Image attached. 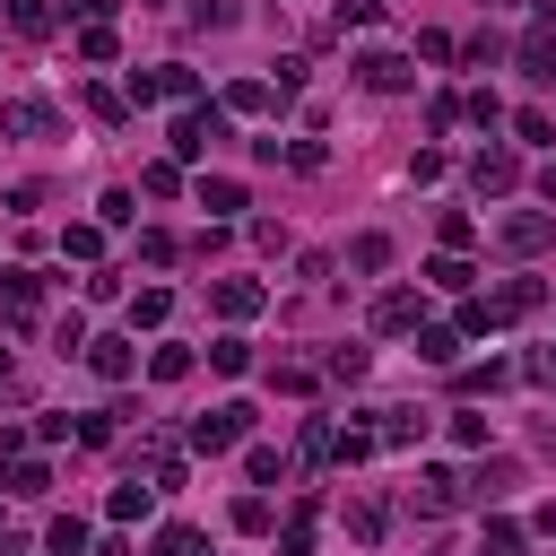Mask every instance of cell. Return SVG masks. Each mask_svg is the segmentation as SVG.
I'll return each instance as SVG.
<instances>
[{"instance_id":"cell-1","label":"cell","mask_w":556,"mask_h":556,"mask_svg":"<svg viewBox=\"0 0 556 556\" xmlns=\"http://www.w3.org/2000/svg\"><path fill=\"white\" fill-rule=\"evenodd\" d=\"M243 434H252V408H243V400H226V408H208V417L191 426V452H235Z\"/></svg>"},{"instance_id":"cell-2","label":"cell","mask_w":556,"mask_h":556,"mask_svg":"<svg viewBox=\"0 0 556 556\" xmlns=\"http://www.w3.org/2000/svg\"><path fill=\"white\" fill-rule=\"evenodd\" d=\"M52 130H61V113L43 96H9L0 104V139H52Z\"/></svg>"},{"instance_id":"cell-3","label":"cell","mask_w":556,"mask_h":556,"mask_svg":"<svg viewBox=\"0 0 556 556\" xmlns=\"http://www.w3.org/2000/svg\"><path fill=\"white\" fill-rule=\"evenodd\" d=\"M217 139H226V104H217V113H200V104H191V113L174 122V139H165V148H174V156H208Z\"/></svg>"},{"instance_id":"cell-4","label":"cell","mask_w":556,"mask_h":556,"mask_svg":"<svg viewBox=\"0 0 556 556\" xmlns=\"http://www.w3.org/2000/svg\"><path fill=\"white\" fill-rule=\"evenodd\" d=\"M495 235H504V252H521V261H530V252H547V243H556V217H547V208H513Z\"/></svg>"},{"instance_id":"cell-5","label":"cell","mask_w":556,"mask_h":556,"mask_svg":"<svg viewBox=\"0 0 556 556\" xmlns=\"http://www.w3.org/2000/svg\"><path fill=\"white\" fill-rule=\"evenodd\" d=\"M417 321H426V295H417V287H382V295H374V330H382V339H391V330H417Z\"/></svg>"},{"instance_id":"cell-6","label":"cell","mask_w":556,"mask_h":556,"mask_svg":"<svg viewBox=\"0 0 556 556\" xmlns=\"http://www.w3.org/2000/svg\"><path fill=\"white\" fill-rule=\"evenodd\" d=\"M35 304H43V278H35V269H0V313H9L17 330L35 321Z\"/></svg>"},{"instance_id":"cell-7","label":"cell","mask_w":556,"mask_h":556,"mask_svg":"<svg viewBox=\"0 0 556 556\" xmlns=\"http://www.w3.org/2000/svg\"><path fill=\"white\" fill-rule=\"evenodd\" d=\"M208 295H217V313H226V321H252V313L269 304V287H252V278H217Z\"/></svg>"},{"instance_id":"cell-8","label":"cell","mask_w":556,"mask_h":556,"mask_svg":"<svg viewBox=\"0 0 556 556\" xmlns=\"http://www.w3.org/2000/svg\"><path fill=\"white\" fill-rule=\"evenodd\" d=\"M356 87L391 96V87H408V61H400V52H365V61H356Z\"/></svg>"},{"instance_id":"cell-9","label":"cell","mask_w":556,"mask_h":556,"mask_svg":"<svg viewBox=\"0 0 556 556\" xmlns=\"http://www.w3.org/2000/svg\"><path fill=\"white\" fill-rule=\"evenodd\" d=\"M78 356H87V365H96L104 382H130V365H139V356H130V339H87Z\"/></svg>"},{"instance_id":"cell-10","label":"cell","mask_w":556,"mask_h":556,"mask_svg":"<svg viewBox=\"0 0 556 556\" xmlns=\"http://www.w3.org/2000/svg\"><path fill=\"white\" fill-rule=\"evenodd\" d=\"M374 443H391V452H408V443H426V417H417V408H382V426H374Z\"/></svg>"},{"instance_id":"cell-11","label":"cell","mask_w":556,"mask_h":556,"mask_svg":"<svg viewBox=\"0 0 556 556\" xmlns=\"http://www.w3.org/2000/svg\"><path fill=\"white\" fill-rule=\"evenodd\" d=\"M460 504V478L452 469H417V513H452Z\"/></svg>"},{"instance_id":"cell-12","label":"cell","mask_w":556,"mask_h":556,"mask_svg":"<svg viewBox=\"0 0 556 556\" xmlns=\"http://www.w3.org/2000/svg\"><path fill=\"white\" fill-rule=\"evenodd\" d=\"M269 104H278L269 78H235V87H226V113H269Z\"/></svg>"},{"instance_id":"cell-13","label":"cell","mask_w":556,"mask_h":556,"mask_svg":"<svg viewBox=\"0 0 556 556\" xmlns=\"http://www.w3.org/2000/svg\"><path fill=\"white\" fill-rule=\"evenodd\" d=\"M513 174H521V165H513L504 148H486V156L469 165V182H478V191H513Z\"/></svg>"},{"instance_id":"cell-14","label":"cell","mask_w":556,"mask_h":556,"mask_svg":"<svg viewBox=\"0 0 556 556\" xmlns=\"http://www.w3.org/2000/svg\"><path fill=\"white\" fill-rule=\"evenodd\" d=\"M200 208L235 217V208H243V182H226V174H200Z\"/></svg>"},{"instance_id":"cell-15","label":"cell","mask_w":556,"mask_h":556,"mask_svg":"<svg viewBox=\"0 0 556 556\" xmlns=\"http://www.w3.org/2000/svg\"><path fill=\"white\" fill-rule=\"evenodd\" d=\"M165 313H174V295H165V287H139V295H130V330H156Z\"/></svg>"},{"instance_id":"cell-16","label":"cell","mask_w":556,"mask_h":556,"mask_svg":"<svg viewBox=\"0 0 556 556\" xmlns=\"http://www.w3.org/2000/svg\"><path fill=\"white\" fill-rule=\"evenodd\" d=\"M148 504H156V486H139V478H130V486H113V504H104V513H113V521H148Z\"/></svg>"},{"instance_id":"cell-17","label":"cell","mask_w":556,"mask_h":556,"mask_svg":"<svg viewBox=\"0 0 556 556\" xmlns=\"http://www.w3.org/2000/svg\"><path fill=\"white\" fill-rule=\"evenodd\" d=\"M426 287H443V295H460V287H469V261H460V252H443V261H426Z\"/></svg>"},{"instance_id":"cell-18","label":"cell","mask_w":556,"mask_h":556,"mask_svg":"<svg viewBox=\"0 0 556 556\" xmlns=\"http://www.w3.org/2000/svg\"><path fill=\"white\" fill-rule=\"evenodd\" d=\"M61 252H70V261H96V252H104V226H61Z\"/></svg>"},{"instance_id":"cell-19","label":"cell","mask_w":556,"mask_h":556,"mask_svg":"<svg viewBox=\"0 0 556 556\" xmlns=\"http://www.w3.org/2000/svg\"><path fill=\"white\" fill-rule=\"evenodd\" d=\"M417 356H426V365H452V356H460V330H417Z\"/></svg>"},{"instance_id":"cell-20","label":"cell","mask_w":556,"mask_h":556,"mask_svg":"<svg viewBox=\"0 0 556 556\" xmlns=\"http://www.w3.org/2000/svg\"><path fill=\"white\" fill-rule=\"evenodd\" d=\"M208 365H217V374H243V365H252V348L226 330V339H208Z\"/></svg>"},{"instance_id":"cell-21","label":"cell","mask_w":556,"mask_h":556,"mask_svg":"<svg viewBox=\"0 0 556 556\" xmlns=\"http://www.w3.org/2000/svg\"><path fill=\"white\" fill-rule=\"evenodd\" d=\"M235 530L261 539V530H269V495H235Z\"/></svg>"},{"instance_id":"cell-22","label":"cell","mask_w":556,"mask_h":556,"mask_svg":"<svg viewBox=\"0 0 556 556\" xmlns=\"http://www.w3.org/2000/svg\"><path fill=\"white\" fill-rule=\"evenodd\" d=\"M278 556H313V504H295V521H287V539H278Z\"/></svg>"},{"instance_id":"cell-23","label":"cell","mask_w":556,"mask_h":556,"mask_svg":"<svg viewBox=\"0 0 556 556\" xmlns=\"http://www.w3.org/2000/svg\"><path fill=\"white\" fill-rule=\"evenodd\" d=\"M9 26H17V35H43V26H52V0H9Z\"/></svg>"},{"instance_id":"cell-24","label":"cell","mask_w":556,"mask_h":556,"mask_svg":"<svg viewBox=\"0 0 556 556\" xmlns=\"http://www.w3.org/2000/svg\"><path fill=\"white\" fill-rule=\"evenodd\" d=\"M148 556H208V547H200V530H182V521H174V530H156V547H148Z\"/></svg>"},{"instance_id":"cell-25","label":"cell","mask_w":556,"mask_h":556,"mask_svg":"<svg viewBox=\"0 0 556 556\" xmlns=\"http://www.w3.org/2000/svg\"><path fill=\"white\" fill-rule=\"evenodd\" d=\"M478 556H530V547H521V530H513V521H486V539H478Z\"/></svg>"},{"instance_id":"cell-26","label":"cell","mask_w":556,"mask_h":556,"mask_svg":"<svg viewBox=\"0 0 556 556\" xmlns=\"http://www.w3.org/2000/svg\"><path fill=\"white\" fill-rule=\"evenodd\" d=\"M460 113H469L478 130H495V122H504V104H495V87H478V96H460Z\"/></svg>"},{"instance_id":"cell-27","label":"cell","mask_w":556,"mask_h":556,"mask_svg":"<svg viewBox=\"0 0 556 556\" xmlns=\"http://www.w3.org/2000/svg\"><path fill=\"white\" fill-rule=\"evenodd\" d=\"M148 374H156V382H182V374H191V348H156Z\"/></svg>"},{"instance_id":"cell-28","label":"cell","mask_w":556,"mask_h":556,"mask_svg":"<svg viewBox=\"0 0 556 556\" xmlns=\"http://www.w3.org/2000/svg\"><path fill=\"white\" fill-rule=\"evenodd\" d=\"M513 365H460V391H504Z\"/></svg>"},{"instance_id":"cell-29","label":"cell","mask_w":556,"mask_h":556,"mask_svg":"<svg viewBox=\"0 0 556 556\" xmlns=\"http://www.w3.org/2000/svg\"><path fill=\"white\" fill-rule=\"evenodd\" d=\"M43 486H52L43 460H17V469H9V495H43Z\"/></svg>"},{"instance_id":"cell-30","label":"cell","mask_w":556,"mask_h":556,"mask_svg":"<svg viewBox=\"0 0 556 556\" xmlns=\"http://www.w3.org/2000/svg\"><path fill=\"white\" fill-rule=\"evenodd\" d=\"M504 486H513V460H486V469L469 478V495H478V504H486V495H504Z\"/></svg>"},{"instance_id":"cell-31","label":"cell","mask_w":556,"mask_h":556,"mask_svg":"<svg viewBox=\"0 0 556 556\" xmlns=\"http://www.w3.org/2000/svg\"><path fill=\"white\" fill-rule=\"evenodd\" d=\"M348 530H356V539H382V504L356 495V504H348Z\"/></svg>"},{"instance_id":"cell-32","label":"cell","mask_w":556,"mask_h":556,"mask_svg":"<svg viewBox=\"0 0 556 556\" xmlns=\"http://www.w3.org/2000/svg\"><path fill=\"white\" fill-rule=\"evenodd\" d=\"M78 547H87V521L61 513V521H52V556H78Z\"/></svg>"},{"instance_id":"cell-33","label":"cell","mask_w":556,"mask_h":556,"mask_svg":"<svg viewBox=\"0 0 556 556\" xmlns=\"http://www.w3.org/2000/svg\"><path fill=\"white\" fill-rule=\"evenodd\" d=\"M78 61H113V26H78Z\"/></svg>"},{"instance_id":"cell-34","label":"cell","mask_w":556,"mask_h":556,"mask_svg":"<svg viewBox=\"0 0 556 556\" xmlns=\"http://www.w3.org/2000/svg\"><path fill=\"white\" fill-rule=\"evenodd\" d=\"M156 96H174V104H191V96H200V78H191V70H156Z\"/></svg>"},{"instance_id":"cell-35","label":"cell","mask_w":556,"mask_h":556,"mask_svg":"<svg viewBox=\"0 0 556 556\" xmlns=\"http://www.w3.org/2000/svg\"><path fill=\"white\" fill-rule=\"evenodd\" d=\"M139 261H148V269H165V261H174V235H165V226H148V235H139Z\"/></svg>"},{"instance_id":"cell-36","label":"cell","mask_w":556,"mask_h":556,"mask_svg":"<svg viewBox=\"0 0 556 556\" xmlns=\"http://www.w3.org/2000/svg\"><path fill=\"white\" fill-rule=\"evenodd\" d=\"M348 261H356V269H382V261H391V243H382V235H356V243H348Z\"/></svg>"},{"instance_id":"cell-37","label":"cell","mask_w":556,"mask_h":556,"mask_svg":"<svg viewBox=\"0 0 556 556\" xmlns=\"http://www.w3.org/2000/svg\"><path fill=\"white\" fill-rule=\"evenodd\" d=\"M374 9H382V0H339V9H330V26H339V35H348V26H374Z\"/></svg>"},{"instance_id":"cell-38","label":"cell","mask_w":556,"mask_h":556,"mask_svg":"<svg viewBox=\"0 0 556 556\" xmlns=\"http://www.w3.org/2000/svg\"><path fill=\"white\" fill-rule=\"evenodd\" d=\"M122 104H130V96H113V87H87V113H96V122H122Z\"/></svg>"},{"instance_id":"cell-39","label":"cell","mask_w":556,"mask_h":556,"mask_svg":"<svg viewBox=\"0 0 556 556\" xmlns=\"http://www.w3.org/2000/svg\"><path fill=\"white\" fill-rule=\"evenodd\" d=\"M513 130H521L530 148H547V139H556V122H547V113H513Z\"/></svg>"},{"instance_id":"cell-40","label":"cell","mask_w":556,"mask_h":556,"mask_svg":"<svg viewBox=\"0 0 556 556\" xmlns=\"http://www.w3.org/2000/svg\"><path fill=\"white\" fill-rule=\"evenodd\" d=\"M365 365H374V356H365V348H330V374H339V382H356V374H365Z\"/></svg>"},{"instance_id":"cell-41","label":"cell","mask_w":556,"mask_h":556,"mask_svg":"<svg viewBox=\"0 0 556 556\" xmlns=\"http://www.w3.org/2000/svg\"><path fill=\"white\" fill-rule=\"evenodd\" d=\"M330 452H339V434H330V426L313 417V426H304V460H330Z\"/></svg>"},{"instance_id":"cell-42","label":"cell","mask_w":556,"mask_h":556,"mask_svg":"<svg viewBox=\"0 0 556 556\" xmlns=\"http://www.w3.org/2000/svg\"><path fill=\"white\" fill-rule=\"evenodd\" d=\"M243 469H252V478H261V486H269V478H278V469H287V460H278V452H269V443H252V452H243Z\"/></svg>"},{"instance_id":"cell-43","label":"cell","mask_w":556,"mask_h":556,"mask_svg":"<svg viewBox=\"0 0 556 556\" xmlns=\"http://www.w3.org/2000/svg\"><path fill=\"white\" fill-rule=\"evenodd\" d=\"M191 26H235V0H191Z\"/></svg>"},{"instance_id":"cell-44","label":"cell","mask_w":556,"mask_h":556,"mask_svg":"<svg viewBox=\"0 0 556 556\" xmlns=\"http://www.w3.org/2000/svg\"><path fill=\"white\" fill-rule=\"evenodd\" d=\"M70 9H78V17H87V26H104V17H113V9H122V0H70Z\"/></svg>"},{"instance_id":"cell-45","label":"cell","mask_w":556,"mask_h":556,"mask_svg":"<svg viewBox=\"0 0 556 556\" xmlns=\"http://www.w3.org/2000/svg\"><path fill=\"white\" fill-rule=\"evenodd\" d=\"M0 382H9V348H0Z\"/></svg>"},{"instance_id":"cell-46","label":"cell","mask_w":556,"mask_h":556,"mask_svg":"<svg viewBox=\"0 0 556 556\" xmlns=\"http://www.w3.org/2000/svg\"><path fill=\"white\" fill-rule=\"evenodd\" d=\"M547 191H556V165H547Z\"/></svg>"}]
</instances>
